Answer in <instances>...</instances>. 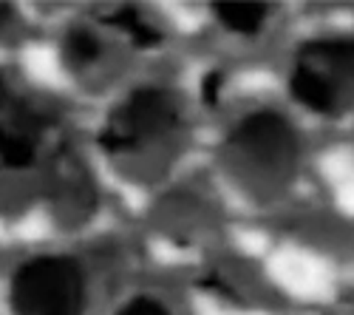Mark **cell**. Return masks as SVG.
Segmentation results:
<instances>
[{
	"label": "cell",
	"instance_id": "7a4b0ae2",
	"mask_svg": "<svg viewBox=\"0 0 354 315\" xmlns=\"http://www.w3.org/2000/svg\"><path fill=\"white\" fill-rule=\"evenodd\" d=\"M176 123H179V114H176L173 97L165 89L145 85L128 97L122 108L111 114L108 128L100 134V145L111 154L133 151L142 145V139L170 131Z\"/></svg>",
	"mask_w": 354,
	"mask_h": 315
},
{
	"label": "cell",
	"instance_id": "ba28073f",
	"mask_svg": "<svg viewBox=\"0 0 354 315\" xmlns=\"http://www.w3.org/2000/svg\"><path fill=\"white\" fill-rule=\"evenodd\" d=\"M66 60L74 63V66H85V63H91L97 60V54H100V43L94 35H88V32H71L66 37Z\"/></svg>",
	"mask_w": 354,
	"mask_h": 315
},
{
	"label": "cell",
	"instance_id": "8fae6325",
	"mask_svg": "<svg viewBox=\"0 0 354 315\" xmlns=\"http://www.w3.org/2000/svg\"><path fill=\"white\" fill-rule=\"evenodd\" d=\"M6 100V82H3V77H0V102Z\"/></svg>",
	"mask_w": 354,
	"mask_h": 315
},
{
	"label": "cell",
	"instance_id": "9c48e42d",
	"mask_svg": "<svg viewBox=\"0 0 354 315\" xmlns=\"http://www.w3.org/2000/svg\"><path fill=\"white\" fill-rule=\"evenodd\" d=\"M120 315H167V309L153 298H133Z\"/></svg>",
	"mask_w": 354,
	"mask_h": 315
},
{
	"label": "cell",
	"instance_id": "3957f363",
	"mask_svg": "<svg viewBox=\"0 0 354 315\" xmlns=\"http://www.w3.org/2000/svg\"><path fill=\"white\" fill-rule=\"evenodd\" d=\"M232 145H241L244 151L255 154L258 159H267V162H278L295 154L298 142H295L292 128L286 125L283 117L270 111H261L247 117L232 134Z\"/></svg>",
	"mask_w": 354,
	"mask_h": 315
},
{
	"label": "cell",
	"instance_id": "52a82bcc",
	"mask_svg": "<svg viewBox=\"0 0 354 315\" xmlns=\"http://www.w3.org/2000/svg\"><path fill=\"white\" fill-rule=\"evenodd\" d=\"M108 23L125 28V32L133 37V43H136V46H142V48L156 46V43L162 40V35L156 32V28L147 26V23L139 17V12H136V9H122V12H116L113 17H108Z\"/></svg>",
	"mask_w": 354,
	"mask_h": 315
},
{
	"label": "cell",
	"instance_id": "277c9868",
	"mask_svg": "<svg viewBox=\"0 0 354 315\" xmlns=\"http://www.w3.org/2000/svg\"><path fill=\"white\" fill-rule=\"evenodd\" d=\"M292 94L315 111H332L337 102V89H335L332 77L304 60L298 63V69L292 74Z\"/></svg>",
	"mask_w": 354,
	"mask_h": 315
},
{
	"label": "cell",
	"instance_id": "30bf717a",
	"mask_svg": "<svg viewBox=\"0 0 354 315\" xmlns=\"http://www.w3.org/2000/svg\"><path fill=\"white\" fill-rule=\"evenodd\" d=\"M218 89H221V74L218 71H210L207 77H204V82H201V97L213 105L218 100Z\"/></svg>",
	"mask_w": 354,
	"mask_h": 315
},
{
	"label": "cell",
	"instance_id": "5b68a950",
	"mask_svg": "<svg viewBox=\"0 0 354 315\" xmlns=\"http://www.w3.org/2000/svg\"><path fill=\"white\" fill-rule=\"evenodd\" d=\"M216 15L227 28L239 35H255L261 23L267 20V6L263 3H216Z\"/></svg>",
	"mask_w": 354,
	"mask_h": 315
},
{
	"label": "cell",
	"instance_id": "6da1fadb",
	"mask_svg": "<svg viewBox=\"0 0 354 315\" xmlns=\"http://www.w3.org/2000/svg\"><path fill=\"white\" fill-rule=\"evenodd\" d=\"M12 307L17 315H82L85 278L74 259L40 255L12 278Z\"/></svg>",
	"mask_w": 354,
	"mask_h": 315
},
{
	"label": "cell",
	"instance_id": "8992f818",
	"mask_svg": "<svg viewBox=\"0 0 354 315\" xmlns=\"http://www.w3.org/2000/svg\"><path fill=\"white\" fill-rule=\"evenodd\" d=\"M0 162L15 170L28 168L35 162V136L17 131L15 125L12 128L0 125Z\"/></svg>",
	"mask_w": 354,
	"mask_h": 315
}]
</instances>
